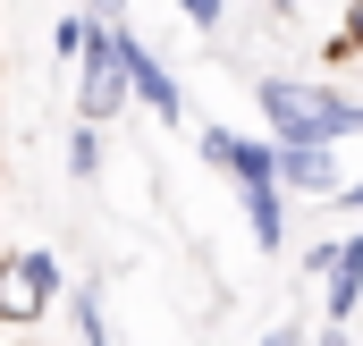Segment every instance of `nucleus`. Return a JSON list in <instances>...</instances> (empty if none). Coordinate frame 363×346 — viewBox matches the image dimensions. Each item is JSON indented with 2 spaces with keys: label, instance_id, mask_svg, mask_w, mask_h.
Returning a JSON list of instances; mask_svg holds the SVG:
<instances>
[{
  "label": "nucleus",
  "instance_id": "f257e3e1",
  "mask_svg": "<svg viewBox=\"0 0 363 346\" xmlns=\"http://www.w3.org/2000/svg\"><path fill=\"white\" fill-rule=\"evenodd\" d=\"M254 110L271 127V144H347L363 135V101L321 77H254Z\"/></svg>",
  "mask_w": 363,
  "mask_h": 346
},
{
  "label": "nucleus",
  "instance_id": "f03ea898",
  "mask_svg": "<svg viewBox=\"0 0 363 346\" xmlns=\"http://www.w3.org/2000/svg\"><path fill=\"white\" fill-rule=\"evenodd\" d=\"M68 304V279L51 245H0V330H43Z\"/></svg>",
  "mask_w": 363,
  "mask_h": 346
},
{
  "label": "nucleus",
  "instance_id": "7ed1b4c3",
  "mask_svg": "<svg viewBox=\"0 0 363 346\" xmlns=\"http://www.w3.org/2000/svg\"><path fill=\"white\" fill-rule=\"evenodd\" d=\"M228 186H237V203H245L254 245H262V254H287V186H279V144L271 135H245V144H237Z\"/></svg>",
  "mask_w": 363,
  "mask_h": 346
},
{
  "label": "nucleus",
  "instance_id": "20e7f679",
  "mask_svg": "<svg viewBox=\"0 0 363 346\" xmlns=\"http://www.w3.org/2000/svg\"><path fill=\"white\" fill-rule=\"evenodd\" d=\"M118 110H135V85H127V26H93V51L77 68V118L110 127Z\"/></svg>",
  "mask_w": 363,
  "mask_h": 346
},
{
  "label": "nucleus",
  "instance_id": "39448f33",
  "mask_svg": "<svg viewBox=\"0 0 363 346\" xmlns=\"http://www.w3.org/2000/svg\"><path fill=\"white\" fill-rule=\"evenodd\" d=\"M127 85H135V110H152L161 127H178V118H186V93H178V77H169V68L152 60V43H144L135 26H127Z\"/></svg>",
  "mask_w": 363,
  "mask_h": 346
},
{
  "label": "nucleus",
  "instance_id": "423d86ee",
  "mask_svg": "<svg viewBox=\"0 0 363 346\" xmlns=\"http://www.w3.org/2000/svg\"><path fill=\"white\" fill-rule=\"evenodd\" d=\"M279 186H287V194H313V203H338V194H347L338 144H279Z\"/></svg>",
  "mask_w": 363,
  "mask_h": 346
},
{
  "label": "nucleus",
  "instance_id": "0eeeda50",
  "mask_svg": "<svg viewBox=\"0 0 363 346\" xmlns=\"http://www.w3.org/2000/svg\"><path fill=\"white\" fill-rule=\"evenodd\" d=\"M363 313V228H347L338 237V262H330V279H321V321H355Z\"/></svg>",
  "mask_w": 363,
  "mask_h": 346
},
{
  "label": "nucleus",
  "instance_id": "6e6552de",
  "mask_svg": "<svg viewBox=\"0 0 363 346\" xmlns=\"http://www.w3.org/2000/svg\"><path fill=\"white\" fill-rule=\"evenodd\" d=\"M68 330H77V346H110V313H101V287H68Z\"/></svg>",
  "mask_w": 363,
  "mask_h": 346
},
{
  "label": "nucleus",
  "instance_id": "1a4fd4ad",
  "mask_svg": "<svg viewBox=\"0 0 363 346\" xmlns=\"http://www.w3.org/2000/svg\"><path fill=\"white\" fill-rule=\"evenodd\" d=\"M321 60H330V68H347V60H363V0H347V9H338V26L321 34Z\"/></svg>",
  "mask_w": 363,
  "mask_h": 346
},
{
  "label": "nucleus",
  "instance_id": "9d476101",
  "mask_svg": "<svg viewBox=\"0 0 363 346\" xmlns=\"http://www.w3.org/2000/svg\"><path fill=\"white\" fill-rule=\"evenodd\" d=\"M93 26H101V17H85V9H77V17H60V26H51V60L85 68V51H93Z\"/></svg>",
  "mask_w": 363,
  "mask_h": 346
},
{
  "label": "nucleus",
  "instance_id": "9b49d317",
  "mask_svg": "<svg viewBox=\"0 0 363 346\" xmlns=\"http://www.w3.org/2000/svg\"><path fill=\"white\" fill-rule=\"evenodd\" d=\"M101 161H110V152H101V127L77 118V127H68V177H101Z\"/></svg>",
  "mask_w": 363,
  "mask_h": 346
},
{
  "label": "nucleus",
  "instance_id": "f8f14e48",
  "mask_svg": "<svg viewBox=\"0 0 363 346\" xmlns=\"http://www.w3.org/2000/svg\"><path fill=\"white\" fill-rule=\"evenodd\" d=\"M237 144H245V135H237V127H194V161H203V169H237Z\"/></svg>",
  "mask_w": 363,
  "mask_h": 346
},
{
  "label": "nucleus",
  "instance_id": "ddd939ff",
  "mask_svg": "<svg viewBox=\"0 0 363 346\" xmlns=\"http://www.w3.org/2000/svg\"><path fill=\"white\" fill-rule=\"evenodd\" d=\"M169 9H178L194 34H220V26H228V0H169Z\"/></svg>",
  "mask_w": 363,
  "mask_h": 346
},
{
  "label": "nucleus",
  "instance_id": "4468645a",
  "mask_svg": "<svg viewBox=\"0 0 363 346\" xmlns=\"http://www.w3.org/2000/svg\"><path fill=\"white\" fill-rule=\"evenodd\" d=\"M330 262H338V237H321V245H304V279L321 287V279H330Z\"/></svg>",
  "mask_w": 363,
  "mask_h": 346
},
{
  "label": "nucleus",
  "instance_id": "2eb2a0df",
  "mask_svg": "<svg viewBox=\"0 0 363 346\" xmlns=\"http://www.w3.org/2000/svg\"><path fill=\"white\" fill-rule=\"evenodd\" d=\"M254 346H313V330H304V321H271Z\"/></svg>",
  "mask_w": 363,
  "mask_h": 346
},
{
  "label": "nucleus",
  "instance_id": "dca6fc26",
  "mask_svg": "<svg viewBox=\"0 0 363 346\" xmlns=\"http://www.w3.org/2000/svg\"><path fill=\"white\" fill-rule=\"evenodd\" d=\"M85 17H101V26H127V0H85Z\"/></svg>",
  "mask_w": 363,
  "mask_h": 346
},
{
  "label": "nucleus",
  "instance_id": "f3484780",
  "mask_svg": "<svg viewBox=\"0 0 363 346\" xmlns=\"http://www.w3.org/2000/svg\"><path fill=\"white\" fill-rule=\"evenodd\" d=\"M338 211H347V220H363V177H347V194H338Z\"/></svg>",
  "mask_w": 363,
  "mask_h": 346
},
{
  "label": "nucleus",
  "instance_id": "a211bd4d",
  "mask_svg": "<svg viewBox=\"0 0 363 346\" xmlns=\"http://www.w3.org/2000/svg\"><path fill=\"white\" fill-rule=\"evenodd\" d=\"M313 346H347V330H338V321H321V330H313Z\"/></svg>",
  "mask_w": 363,
  "mask_h": 346
}]
</instances>
